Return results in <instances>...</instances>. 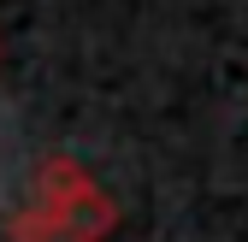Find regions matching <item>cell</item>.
<instances>
[{"label": "cell", "instance_id": "cell-2", "mask_svg": "<svg viewBox=\"0 0 248 242\" xmlns=\"http://www.w3.org/2000/svg\"><path fill=\"white\" fill-rule=\"evenodd\" d=\"M6 242H59V236H53V225H47L42 207H24V213L6 225Z\"/></svg>", "mask_w": 248, "mask_h": 242}, {"label": "cell", "instance_id": "cell-1", "mask_svg": "<svg viewBox=\"0 0 248 242\" xmlns=\"http://www.w3.org/2000/svg\"><path fill=\"white\" fill-rule=\"evenodd\" d=\"M36 207L47 213V225H53L59 242H107L118 230L112 195L77 160H65V154L42 160V171H36Z\"/></svg>", "mask_w": 248, "mask_h": 242}]
</instances>
